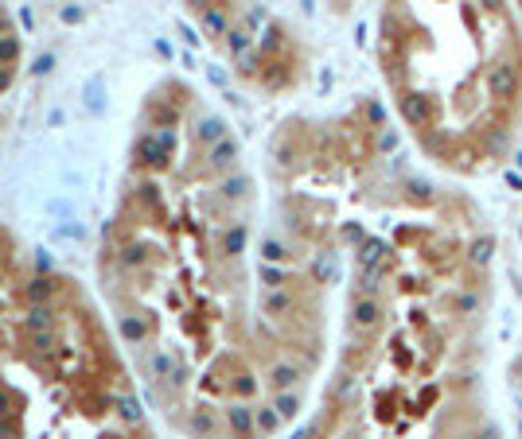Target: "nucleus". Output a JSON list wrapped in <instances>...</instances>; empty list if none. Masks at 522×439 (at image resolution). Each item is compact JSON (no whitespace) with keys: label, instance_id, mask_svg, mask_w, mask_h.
<instances>
[{"label":"nucleus","instance_id":"obj_1","mask_svg":"<svg viewBox=\"0 0 522 439\" xmlns=\"http://www.w3.org/2000/svg\"><path fill=\"white\" fill-rule=\"evenodd\" d=\"M355 253L347 362L308 439H503L487 401L491 229L468 195L390 171L382 226Z\"/></svg>","mask_w":522,"mask_h":439},{"label":"nucleus","instance_id":"obj_2","mask_svg":"<svg viewBox=\"0 0 522 439\" xmlns=\"http://www.w3.org/2000/svg\"><path fill=\"white\" fill-rule=\"evenodd\" d=\"M378 62L425 160L491 175L522 140V20L510 0H386Z\"/></svg>","mask_w":522,"mask_h":439},{"label":"nucleus","instance_id":"obj_3","mask_svg":"<svg viewBox=\"0 0 522 439\" xmlns=\"http://www.w3.org/2000/svg\"><path fill=\"white\" fill-rule=\"evenodd\" d=\"M206 164L215 167V171H234V164H238V144L226 136V140H219V144H211V152H206Z\"/></svg>","mask_w":522,"mask_h":439},{"label":"nucleus","instance_id":"obj_4","mask_svg":"<svg viewBox=\"0 0 522 439\" xmlns=\"http://www.w3.org/2000/svg\"><path fill=\"white\" fill-rule=\"evenodd\" d=\"M246 249H250V229H246L242 222H234V226L222 229V253H226V257H242Z\"/></svg>","mask_w":522,"mask_h":439},{"label":"nucleus","instance_id":"obj_5","mask_svg":"<svg viewBox=\"0 0 522 439\" xmlns=\"http://www.w3.org/2000/svg\"><path fill=\"white\" fill-rule=\"evenodd\" d=\"M219 424H222V416L215 412V408H195V416H191V427H195V431H199L203 439L219 436Z\"/></svg>","mask_w":522,"mask_h":439},{"label":"nucleus","instance_id":"obj_6","mask_svg":"<svg viewBox=\"0 0 522 439\" xmlns=\"http://www.w3.org/2000/svg\"><path fill=\"white\" fill-rule=\"evenodd\" d=\"M195 136H199L203 144L226 140V121H222V117H203V121H199V129H195Z\"/></svg>","mask_w":522,"mask_h":439},{"label":"nucleus","instance_id":"obj_7","mask_svg":"<svg viewBox=\"0 0 522 439\" xmlns=\"http://www.w3.org/2000/svg\"><path fill=\"white\" fill-rule=\"evenodd\" d=\"M121 338L125 342H145L148 338V323L141 319V315H121Z\"/></svg>","mask_w":522,"mask_h":439},{"label":"nucleus","instance_id":"obj_8","mask_svg":"<svg viewBox=\"0 0 522 439\" xmlns=\"http://www.w3.org/2000/svg\"><path fill=\"white\" fill-rule=\"evenodd\" d=\"M27 331H36V334L51 331V308L47 303H36V308L27 311Z\"/></svg>","mask_w":522,"mask_h":439},{"label":"nucleus","instance_id":"obj_9","mask_svg":"<svg viewBox=\"0 0 522 439\" xmlns=\"http://www.w3.org/2000/svg\"><path fill=\"white\" fill-rule=\"evenodd\" d=\"M203 27L211 32V36H226V32H230V20L211 4V8H203Z\"/></svg>","mask_w":522,"mask_h":439},{"label":"nucleus","instance_id":"obj_10","mask_svg":"<svg viewBox=\"0 0 522 439\" xmlns=\"http://www.w3.org/2000/svg\"><path fill=\"white\" fill-rule=\"evenodd\" d=\"M51 296H55V280H47V276H36V280L27 284V299H32V303H47Z\"/></svg>","mask_w":522,"mask_h":439},{"label":"nucleus","instance_id":"obj_11","mask_svg":"<svg viewBox=\"0 0 522 439\" xmlns=\"http://www.w3.org/2000/svg\"><path fill=\"white\" fill-rule=\"evenodd\" d=\"M16 55H20V43L12 36H0V62H16Z\"/></svg>","mask_w":522,"mask_h":439},{"label":"nucleus","instance_id":"obj_12","mask_svg":"<svg viewBox=\"0 0 522 439\" xmlns=\"http://www.w3.org/2000/svg\"><path fill=\"white\" fill-rule=\"evenodd\" d=\"M171 369H176V358H171V354H156V358H152V373H156V377H168Z\"/></svg>","mask_w":522,"mask_h":439},{"label":"nucleus","instance_id":"obj_13","mask_svg":"<svg viewBox=\"0 0 522 439\" xmlns=\"http://www.w3.org/2000/svg\"><path fill=\"white\" fill-rule=\"evenodd\" d=\"M117 408H121L125 420H141V404H137L133 397H121V401H117Z\"/></svg>","mask_w":522,"mask_h":439},{"label":"nucleus","instance_id":"obj_14","mask_svg":"<svg viewBox=\"0 0 522 439\" xmlns=\"http://www.w3.org/2000/svg\"><path fill=\"white\" fill-rule=\"evenodd\" d=\"M121 261H125V264H145V253L137 249V245H129V249L121 253Z\"/></svg>","mask_w":522,"mask_h":439},{"label":"nucleus","instance_id":"obj_15","mask_svg":"<svg viewBox=\"0 0 522 439\" xmlns=\"http://www.w3.org/2000/svg\"><path fill=\"white\" fill-rule=\"evenodd\" d=\"M51 66H55V59H51V55H43V59H36V74H47Z\"/></svg>","mask_w":522,"mask_h":439},{"label":"nucleus","instance_id":"obj_16","mask_svg":"<svg viewBox=\"0 0 522 439\" xmlns=\"http://www.w3.org/2000/svg\"><path fill=\"white\" fill-rule=\"evenodd\" d=\"M8 86H12V71H8V66H0V90H8Z\"/></svg>","mask_w":522,"mask_h":439},{"label":"nucleus","instance_id":"obj_17","mask_svg":"<svg viewBox=\"0 0 522 439\" xmlns=\"http://www.w3.org/2000/svg\"><path fill=\"white\" fill-rule=\"evenodd\" d=\"M62 20H67V24H74V20H82V12H78V8H62Z\"/></svg>","mask_w":522,"mask_h":439},{"label":"nucleus","instance_id":"obj_18","mask_svg":"<svg viewBox=\"0 0 522 439\" xmlns=\"http://www.w3.org/2000/svg\"><path fill=\"white\" fill-rule=\"evenodd\" d=\"M36 264H39V273H47V268H51V257H47V253H39Z\"/></svg>","mask_w":522,"mask_h":439},{"label":"nucleus","instance_id":"obj_19","mask_svg":"<svg viewBox=\"0 0 522 439\" xmlns=\"http://www.w3.org/2000/svg\"><path fill=\"white\" fill-rule=\"evenodd\" d=\"M8 408H12V401H8V392H4V389H0V416H4V412H8Z\"/></svg>","mask_w":522,"mask_h":439},{"label":"nucleus","instance_id":"obj_20","mask_svg":"<svg viewBox=\"0 0 522 439\" xmlns=\"http://www.w3.org/2000/svg\"><path fill=\"white\" fill-rule=\"evenodd\" d=\"M510 4H514V12H519V20H522V0H510Z\"/></svg>","mask_w":522,"mask_h":439},{"label":"nucleus","instance_id":"obj_21","mask_svg":"<svg viewBox=\"0 0 522 439\" xmlns=\"http://www.w3.org/2000/svg\"><path fill=\"white\" fill-rule=\"evenodd\" d=\"M0 32H8V20H4V16H0Z\"/></svg>","mask_w":522,"mask_h":439}]
</instances>
